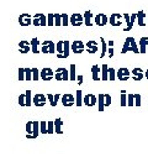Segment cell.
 <instances>
[{"label": "cell", "instance_id": "cell-1", "mask_svg": "<svg viewBox=\"0 0 148 167\" xmlns=\"http://www.w3.org/2000/svg\"><path fill=\"white\" fill-rule=\"evenodd\" d=\"M26 137L30 140L37 139L39 135V121L30 120L26 122Z\"/></svg>", "mask_w": 148, "mask_h": 167}, {"label": "cell", "instance_id": "cell-2", "mask_svg": "<svg viewBox=\"0 0 148 167\" xmlns=\"http://www.w3.org/2000/svg\"><path fill=\"white\" fill-rule=\"evenodd\" d=\"M128 51H132L135 53H141L140 50H138V46H137V42L135 41L133 37H127L126 41H125V45L122 47V51L121 53H127Z\"/></svg>", "mask_w": 148, "mask_h": 167}, {"label": "cell", "instance_id": "cell-3", "mask_svg": "<svg viewBox=\"0 0 148 167\" xmlns=\"http://www.w3.org/2000/svg\"><path fill=\"white\" fill-rule=\"evenodd\" d=\"M69 22H71L72 26L79 27L80 25L84 24V16L82 15V14H79V13H74V14L71 15V17H69Z\"/></svg>", "mask_w": 148, "mask_h": 167}, {"label": "cell", "instance_id": "cell-4", "mask_svg": "<svg viewBox=\"0 0 148 167\" xmlns=\"http://www.w3.org/2000/svg\"><path fill=\"white\" fill-rule=\"evenodd\" d=\"M54 78L56 81H69V71L64 67L58 68L54 73Z\"/></svg>", "mask_w": 148, "mask_h": 167}, {"label": "cell", "instance_id": "cell-5", "mask_svg": "<svg viewBox=\"0 0 148 167\" xmlns=\"http://www.w3.org/2000/svg\"><path fill=\"white\" fill-rule=\"evenodd\" d=\"M32 25L33 26H46L47 25V17L43 14H36L32 17Z\"/></svg>", "mask_w": 148, "mask_h": 167}, {"label": "cell", "instance_id": "cell-6", "mask_svg": "<svg viewBox=\"0 0 148 167\" xmlns=\"http://www.w3.org/2000/svg\"><path fill=\"white\" fill-rule=\"evenodd\" d=\"M42 53H54L56 52V45L53 41H43L42 43V48H41Z\"/></svg>", "mask_w": 148, "mask_h": 167}, {"label": "cell", "instance_id": "cell-7", "mask_svg": "<svg viewBox=\"0 0 148 167\" xmlns=\"http://www.w3.org/2000/svg\"><path fill=\"white\" fill-rule=\"evenodd\" d=\"M61 99H62V104L66 108H71L75 104V98H74L72 94H68V93L67 94H63L61 97Z\"/></svg>", "mask_w": 148, "mask_h": 167}, {"label": "cell", "instance_id": "cell-8", "mask_svg": "<svg viewBox=\"0 0 148 167\" xmlns=\"http://www.w3.org/2000/svg\"><path fill=\"white\" fill-rule=\"evenodd\" d=\"M19 24L24 27L32 25V16L30 15V14H26V13L21 14V15L19 16Z\"/></svg>", "mask_w": 148, "mask_h": 167}, {"label": "cell", "instance_id": "cell-9", "mask_svg": "<svg viewBox=\"0 0 148 167\" xmlns=\"http://www.w3.org/2000/svg\"><path fill=\"white\" fill-rule=\"evenodd\" d=\"M46 100H47V95H44V94H36L32 98L33 105L37 106V108L43 106L44 104H46Z\"/></svg>", "mask_w": 148, "mask_h": 167}, {"label": "cell", "instance_id": "cell-10", "mask_svg": "<svg viewBox=\"0 0 148 167\" xmlns=\"http://www.w3.org/2000/svg\"><path fill=\"white\" fill-rule=\"evenodd\" d=\"M39 76H41V79L42 81H52L54 78V72L51 70V68H43V70L39 72Z\"/></svg>", "mask_w": 148, "mask_h": 167}, {"label": "cell", "instance_id": "cell-11", "mask_svg": "<svg viewBox=\"0 0 148 167\" xmlns=\"http://www.w3.org/2000/svg\"><path fill=\"white\" fill-rule=\"evenodd\" d=\"M131 73L130 71L127 70V68H118V71L116 72V77L118 78L120 81H128V78H130Z\"/></svg>", "mask_w": 148, "mask_h": 167}, {"label": "cell", "instance_id": "cell-12", "mask_svg": "<svg viewBox=\"0 0 148 167\" xmlns=\"http://www.w3.org/2000/svg\"><path fill=\"white\" fill-rule=\"evenodd\" d=\"M121 17H123V15H121V14H112L110 16V19H109V24H110L111 26H115V27L120 26L122 24V21H120Z\"/></svg>", "mask_w": 148, "mask_h": 167}, {"label": "cell", "instance_id": "cell-13", "mask_svg": "<svg viewBox=\"0 0 148 167\" xmlns=\"http://www.w3.org/2000/svg\"><path fill=\"white\" fill-rule=\"evenodd\" d=\"M84 48H85V45L82 41H73L71 45V50L74 53H82L84 51Z\"/></svg>", "mask_w": 148, "mask_h": 167}, {"label": "cell", "instance_id": "cell-14", "mask_svg": "<svg viewBox=\"0 0 148 167\" xmlns=\"http://www.w3.org/2000/svg\"><path fill=\"white\" fill-rule=\"evenodd\" d=\"M98 103V98L94 94H88L83 98V104H85L86 106H94Z\"/></svg>", "mask_w": 148, "mask_h": 167}, {"label": "cell", "instance_id": "cell-15", "mask_svg": "<svg viewBox=\"0 0 148 167\" xmlns=\"http://www.w3.org/2000/svg\"><path fill=\"white\" fill-rule=\"evenodd\" d=\"M94 21H95V25H98V26H105L109 22V19L105 14H99V15L95 16V20Z\"/></svg>", "mask_w": 148, "mask_h": 167}, {"label": "cell", "instance_id": "cell-16", "mask_svg": "<svg viewBox=\"0 0 148 167\" xmlns=\"http://www.w3.org/2000/svg\"><path fill=\"white\" fill-rule=\"evenodd\" d=\"M31 50V42L28 41H20L19 42V51L21 53H27Z\"/></svg>", "mask_w": 148, "mask_h": 167}, {"label": "cell", "instance_id": "cell-17", "mask_svg": "<svg viewBox=\"0 0 148 167\" xmlns=\"http://www.w3.org/2000/svg\"><path fill=\"white\" fill-rule=\"evenodd\" d=\"M85 46H86V51L89 53H96L98 52L99 46H98V42L96 41H88V43H86Z\"/></svg>", "mask_w": 148, "mask_h": 167}, {"label": "cell", "instance_id": "cell-18", "mask_svg": "<svg viewBox=\"0 0 148 167\" xmlns=\"http://www.w3.org/2000/svg\"><path fill=\"white\" fill-rule=\"evenodd\" d=\"M143 77H145V73L141 68H135V70L132 71V78L135 81H142Z\"/></svg>", "mask_w": 148, "mask_h": 167}, {"label": "cell", "instance_id": "cell-19", "mask_svg": "<svg viewBox=\"0 0 148 167\" xmlns=\"http://www.w3.org/2000/svg\"><path fill=\"white\" fill-rule=\"evenodd\" d=\"M100 68H99L98 65H94L91 67V78H93V81H99L101 77H99V73H100Z\"/></svg>", "mask_w": 148, "mask_h": 167}, {"label": "cell", "instance_id": "cell-20", "mask_svg": "<svg viewBox=\"0 0 148 167\" xmlns=\"http://www.w3.org/2000/svg\"><path fill=\"white\" fill-rule=\"evenodd\" d=\"M147 46H148V37H141V40H140V52L146 53L147 52Z\"/></svg>", "mask_w": 148, "mask_h": 167}, {"label": "cell", "instance_id": "cell-21", "mask_svg": "<svg viewBox=\"0 0 148 167\" xmlns=\"http://www.w3.org/2000/svg\"><path fill=\"white\" fill-rule=\"evenodd\" d=\"M59 98H61V95L59 94H47V99L49 100V104H51L52 106H56L58 104V100Z\"/></svg>", "mask_w": 148, "mask_h": 167}, {"label": "cell", "instance_id": "cell-22", "mask_svg": "<svg viewBox=\"0 0 148 167\" xmlns=\"http://www.w3.org/2000/svg\"><path fill=\"white\" fill-rule=\"evenodd\" d=\"M63 50H64V41H59L56 45V52L58 58H63Z\"/></svg>", "mask_w": 148, "mask_h": 167}, {"label": "cell", "instance_id": "cell-23", "mask_svg": "<svg viewBox=\"0 0 148 167\" xmlns=\"http://www.w3.org/2000/svg\"><path fill=\"white\" fill-rule=\"evenodd\" d=\"M30 42H31V51L33 53H39V51H38V43H39L38 38L37 37H33Z\"/></svg>", "mask_w": 148, "mask_h": 167}, {"label": "cell", "instance_id": "cell-24", "mask_svg": "<svg viewBox=\"0 0 148 167\" xmlns=\"http://www.w3.org/2000/svg\"><path fill=\"white\" fill-rule=\"evenodd\" d=\"M84 24H85L86 26H93V22H91V11H85L84 13Z\"/></svg>", "mask_w": 148, "mask_h": 167}, {"label": "cell", "instance_id": "cell-25", "mask_svg": "<svg viewBox=\"0 0 148 167\" xmlns=\"http://www.w3.org/2000/svg\"><path fill=\"white\" fill-rule=\"evenodd\" d=\"M101 79L102 81H107L109 79V66L107 65H102L101 66Z\"/></svg>", "mask_w": 148, "mask_h": 167}, {"label": "cell", "instance_id": "cell-26", "mask_svg": "<svg viewBox=\"0 0 148 167\" xmlns=\"http://www.w3.org/2000/svg\"><path fill=\"white\" fill-rule=\"evenodd\" d=\"M62 124H63V120L62 119H56L54 120V132H57V134H62Z\"/></svg>", "mask_w": 148, "mask_h": 167}, {"label": "cell", "instance_id": "cell-27", "mask_svg": "<svg viewBox=\"0 0 148 167\" xmlns=\"http://www.w3.org/2000/svg\"><path fill=\"white\" fill-rule=\"evenodd\" d=\"M136 19H137V14H132V15H131V20H130V22L127 24V26L123 29V31H130L131 29L133 27V25H135Z\"/></svg>", "mask_w": 148, "mask_h": 167}, {"label": "cell", "instance_id": "cell-28", "mask_svg": "<svg viewBox=\"0 0 148 167\" xmlns=\"http://www.w3.org/2000/svg\"><path fill=\"white\" fill-rule=\"evenodd\" d=\"M98 103H99V111H104V106H105V94H99Z\"/></svg>", "mask_w": 148, "mask_h": 167}, {"label": "cell", "instance_id": "cell-29", "mask_svg": "<svg viewBox=\"0 0 148 167\" xmlns=\"http://www.w3.org/2000/svg\"><path fill=\"white\" fill-rule=\"evenodd\" d=\"M145 16H146V14H145V11H138L137 13V19H138V25H140V26H145L146 25V24H145V21H143V20H145Z\"/></svg>", "mask_w": 148, "mask_h": 167}, {"label": "cell", "instance_id": "cell-30", "mask_svg": "<svg viewBox=\"0 0 148 167\" xmlns=\"http://www.w3.org/2000/svg\"><path fill=\"white\" fill-rule=\"evenodd\" d=\"M75 65H71V68H69V81H75L77 76H75Z\"/></svg>", "mask_w": 148, "mask_h": 167}, {"label": "cell", "instance_id": "cell-31", "mask_svg": "<svg viewBox=\"0 0 148 167\" xmlns=\"http://www.w3.org/2000/svg\"><path fill=\"white\" fill-rule=\"evenodd\" d=\"M100 41H101V48H102V51H101V55H100V58H104V57H105V55H106V53H107L106 41L104 40V37H100Z\"/></svg>", "mask_w": 148, "mask_h": 167}, {"label": "cell", "instance_id": "cell-32", "mask_svg": "<svg viewBox=\"0 0 148 167\" xmlns=\"http://www.w3.org/2000/svg\"><path fill=\"white\" fill-rule=\"evenodd\" d=\"M120 104H121V106H127V93H126V90H121Z\"/></svg>", "mask_w": 148, "mask_h": 167}, {"label": "cell", "instance_id": "cell-33", "mask_svg": "<svg viewBox=\"0 0 148 167\" xmlns=\"http://www.w3.org/2000/svg\"><path fill=\"white\" fill-rule=\"evenodd\" d=\"M75 105L79 108L83 105V97H82V90H77V98H75Z\"/></svg>", "mask_w": 148, "mask_h": 167}, {"label": "cell", "instance_id": "cell-34", "mask_svg": "<svg viewBox=\"0 0 148 167\" xmlns=\"http://www.w3.org/2000/svg\"><path fill=\"white\" fill-rule=\"evenodd\" d=\"M69 41H64V50H63V58H68L69 57Z\"/></svg>", "mask_w": 148, "mask_h": 167}, {"label": "cell", "instance_id": "cell-35", "mask_svg": "<svg viewBox=\"0 0 148 167\" xmlns=\"http://www.w3.org/2000/svg\"><path fill=\"white\" fill-rule=\"evenodd\" d=\"M39 131H41L42 134H48L47 121H39Z\"/></svg>", "mask_w": 148, "mask_h": 167}, {"label": "cell", "instance_id": "cell-36", "mask_svg": "<svg viewBox=\"0 0 148 167\" xmlns=\"http://www.w3.org/2000/svg\"><path fill=\"white\" fill-rule=\"evenodd\" d=\"M25 94H26V106H31L33 103H32V98H31V90H26L25 92Z\"/></svg>", "mask_w": 148, "mask_h": 167}, {"label": "cell", "instance_id": "cell-37", "mask_svg": "<svg viewBox=\"0 0 148 167\" xmlns=\"http://www.w3.org/2000/svg\"><path fill=\"white\" fill-rule=\"evenodd\" d=\"M127 105L128 106L135 105V94H132V93H128L127 95Z\"/></svg>", "mask_w": 148, "mask_h": 167}, {"label": "cell", "instance_id": "cell-38", "mask_svg": "<svg viewBox=\"0 0 148 167\" xmlns=\"http://www.w3.org/2000/svg\"><path fill=\"white\" fill-rule=\"evenodd\" d=\"M25 81H32V70L25 68Z\"/></svg>", "mask_w": 148, "mask_h": 167}, {"label": "cell", "instance_id": "cell-39", "mask_svg": "<svg viewBox=\"0 0 148 167\" xmlns=\"http://www.w3.org/2000/svg\"><path fill=\"white\" fill-rule=\"evenodd\" d=\"M19 104L20 106H26V94H20L19 97Z\"/></svg>", "mask_w": 148, "mask_h": 167}, {"label": "cell", "instance_id": "cell-40", "mask_svg": "<svg viewBox=\"0 0 148 167\" xmlns=\"http://www.w3.org/2000/svg\"><path fill=\"white\" fill-rule=\"evenodd\" d=\"M54 25H56V26H61L62 25V15H59V14H54Z\"/></svg>", "mask_w": 148, "mask_h": 167}, {"label": "cell", "instance_id": "cell-41", "mask_svg": "<svg viewBox=\"0 0 148 167\" xmlns=\"http://www.w3.org/2000/svg\"><path fill=\"white\" fill-rule=\"evenodd\" d=\"M62 15V25L63 26H68L69 25V16L68 14H61Z\"/></svg>", "mask_w": 148, "mask_h": 167}, {"label": "cell", "instance_id": "cell-42", "mask_svg": "<svg viewBox=\"0 0 148 167\" xmlns=\"http://www.w3.org/2000/svg\"><path fill=\"white\" fill-rule=\"evenodd\" d=\"M39 71L37 68H32V81H38L39 79Z\"/></svg>", "mask_w": 148, "mask_h": 167}, {"label": "cell", "instance_id": "cell-43", "mask_svg": "<svg viewBox=\"0 0 148 167\" xmlns=\"http://www.w3.org/2000/svg\"><path fill=\"white\" fill-rule=\"evenodd\" d=\"M47 129H48V134H53L54 132V121H52V120L47 121Z\"/></svg>", "mask_w": 148, "mask_h": 167}, {"label": "cell", "instance_id": "cell-44", "mask_svg": "<svg viewBox=\"0 0 148 167\" xmlns=\"http://www.w3.org/2000/svg\"><path fill=\"white\" fill-rule=\"evenodd\" d=\"M116 78V71L113 68H109V81H115Z\"/></svg>", "mask_w": 148, "mask_h": 167}, {"label": "cell", "instance_id": "cell-45", "mask_svg": "<svg viewBox=\"0 0 148 167\" xmlns=\"http://www.w3.org/2000/svg\"><path fill=\"white\" fill-rule=\"evenodd\" d=\"M47 25L48 26H53L54 25V14H48V16H47Z\"/></svg>", "mask_w": 148, "mask_h": 167}, {"label": "cell", "instance_id": "cell-46", "mask_svg": "<svg viewBox=\"0 0 148 167\" xmlns=\"http://www.w3.org/2000/svg\"><path fill=\"white\" fill-rule=\"evenodd\" d=\"M19 81H25V68H19Z\"/></svg>", "mask_w": 148, "mask_h": 167}, {"label": "cell", "instance_id": "cell-47", "mask_svg": "<svg viewBox=\"0 0 148 167\" xmlns=\"http://www.w3.org/2000/svg\"><path fill=\"white\" fill-rule=\"evenodd\" d=\"M135 105L141 106V95L140 94H135Z\"/></svg>", "mask_w": 148, "mask_h": 167}, {"label": "cell", "instance_id": "cell-48", "mask_svg": "<svg viewBox=\"0 0 148 167\" xmlns=\"http://www.w3.org/2000/svg\"><path fill=\"white\" fill-rule=\"evenodd\" d=\"M110 104H111V97L109 94H105V105L109 106Z\"/></svg>", "mask_w": 148, "mask_h": 167}, {"label": "cell", "instance_id": "cell-49", "mask_svg": "<svg viewBox=\"0 0 148 167\" xmlns=\"http://www.w3.org/2000/svg\"><path fill=\"white\" fill-rule=\"evenodd\" d=\"M107 53H109V58H112V57H113V47H112V46H109Z\"/></svg>", "mask_w": 148, "mask_h": 167}, {"label": "cell", "instance_id": "cell-50", "mask_svg": "<svg viewBox=\"0 0 148 167\" xmlns=\"http://www.w3.org/2000/svg\"><path fill=\"white\" fill-rule=\"evenodd\" d=\"M83 78H84V77H83L82 74L77 77V79H78V83H79V84H82V83H83Z\"/></svg>", "mask_w": 148, "mask_h": 167}, {"label": "cell", "instance_id": "cell-51", "mask_svg": "<svg viewBox=\"0 0 148 167\" xmlns=\"http://www.w3.org/2000/svg\"><path fill=\"white\" fill-rule=\"evenodd\" d=\"M145 77H146V78H147V79H148V70H147V71L145 72Z\"/></svg>", "mask_w": 148, "mask_h": 167}, {"label": "cell", "instance_id": "cell-52", "mask_svg": "<svg viewBox=\"0 0 148 167\" xmlns=\"http://www.w3.org/2000/svg\"><path fill=\"white\" fill-rule=\"evenodd\" d=\"M109 46H113V41H109Z\"/></svg>", "mask_w": 148, "mask_h": 167}]
</instances>
